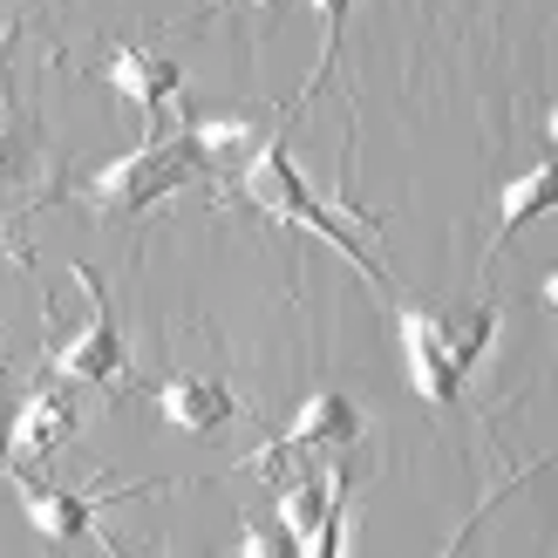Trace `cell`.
<instances>
[{
  "instance_id": "cell-1",
  "label": "cell",
  "mask_w": 558,
  "mask_h": 558,
  "mask_svg": "<svg viewBox=\"0 0 558 558\" xmlns=\"http://www.w3.org/2000/svg\"><path fill=\"white\" fill-rule=\"evenodd\" d=\"M396 333H402L409 388L423 402L450 409L463 396L470 368H477L497 341V306H484V300H470V306H402Z\"/></svg>"
},
{
  "instance_id": "cell-2",
  "label": "cell",
  "mask_w": 558,
  "mask_h": 558,
  "mask_svg": "<svg viewBox=\"0 0 558 558\" xmlns=\"http://www.w3.org/2000/svg\"><path fill=\"white\" fill-rule=\"evenodd\" d=\"M239 191H245V205H259L266 218H279V226H300V232H314L320 245H333L341 259H354L368 279H388L381 266H375V253L361 245L354 232H348V218L333 211L314 184H306V171L293 163V150L279 144V136H266V144L245 157V171H239Z\"/></svg>"
},
{
  "instance_id": "cell-3",
  "label": "cell",
  "mask_w": 558,
  "mask_h": 558,
  "mask_svg": "<svg viewBox=\"0 0 558 558\" xmlns=\"http://www.w3.org/2000/svg\"><path fill=\"white\" fill-rule=\"evenodd\" d=\"M198 171H205V150H198V136H191V117H184L171 136L150 130L130 157L102 163V171L82 184V198H89L102 218H136V211H150L157 198H171L178 184H191Z\"/></svg>"
},
{
  "instance_id": "cell-4",
  "label": "cell",
  "mask_w": 558,
  "mask_h": 558,
  "mask_svg": "<svg viewBox=\"0 0 558 558\" xmlns=\"http://www.w3.org/2000/svg\"><path fill=\"white\" fill-rule=\"evenodd\" d=\"M75 279H82V293H89V320H82L69 341H48V368L62 375V381L102 388V381L130 375V348H123V333H117V314H109L102 279H96L89 266H75Z\"/></svg>"
},
{
  "instance_id": "cell-5",
  "label": "cell",
  "mask_w": 558,
  "mask_h": 558,
  "mask_svg": "<svg viewBox=\"0 0 558 558\" xmlns=\"http://www.w3.org/2000/svg\"><path fill=\"white\" fill-rule=\"evenodd\" d=\"M348 442H361V409L341 396V388H314V396L300 402L293 423L253 457V470H279L287 457H320V463H333V450H348Z\"/></svg>"
},
{
  "instance_id": "cell-6",
  "label": "cell",
  "mask_w": 558,
  "mask_h": 558,
  "mask_svg": "<svg viewBox=\"0 0 558 558\" xmlns=\"http://www.w3.org/2000/svg\"><path fill=\"white\" fill-rule=\"evenodd\" d=\"M14 490H21V511L35 518V532L48 545H82V538H96V511L109 505L102 490H62V484H41L35 470H8Z\"/></svg>"
},
{
  "instance_id": "cell-7",
  "label": "cell",
  "mask_w": 558,
  "mask_h": 558,
  "mask_svg": "<svg viewBox=\"0 0 558 558\" xmlns=\"http://www.w3.org/2000/svg\"><path fill=\"white\" fill-rule=\"evenodd\" d=\"M102 82L144 109V123H150V130H163V109L178 102L184 69H178V62H163V54H150V48H136V41H123V48H109Z\"/></svg>"
},
{
  "instance_id": "cell-8",
  "label": "cell",
  "mask_w": 558,
  "mask_h": 558,
  "mask_svg": "<svg viewBox=\"0 0 558 558\" xmlns=\"http://www.w3.org/2000/svg\"><path fill=\"white\" fill-rule=\"evenodd\" d=\"M157 415L184 436H218L239 415V396H226V381L211 375H171L157 381Z\"/></svg>"
},
{
  "instance_id": "cell-9",
  "label": "cell",
  "mask_w": 558,
  "mask_h": 558,
  "mask_svg": "<svg viewBox=\"0 0 558 558\" xmlns=\"http://www.w3.org/2000/svg\"><path fill=\"white\" fill-rule=\"evenodd\" d=\"M75 429V409L62 388H35V396L21 402V415L8 423V450H14V470H35L62 450V436Z\"/></svg>"
},
{
  "instance_id": "cell-10",
  "label": "cell",
  "mask_w": 558,
  "mask_h": 558,
  "mask_svg": "<svg viewBox=\"0 0 558 558\" xmlns=\"http://www.w3.org/2000/svg\"><path fill=\"white\" fill-rule=\"evenodd\" d=\"M545 211H558V157H545V163H532V171H518L505 191H497V232H490V253H484V266L505 253V245L524 232V226H538Z\"/></svg>"
},
{
  "instance_id": "cell-11",
  "label": "cell",
  "mask_w": 558,
  "mask_h": 558,
  "mask_svg": "<svg viewBox=\"0 0 558 558\" xmlns=\"http://www.w3.org/2000/svg\"><path fill=\"white\" fill-rule=\"evenodd\" d=\"M232 558H306V545L279 524V511H245V532H239V551Z\"/></svg>"
},
{
  "instance_id": "cell-12",
  "label": "cell",
  "mask_w": 558,
  "mask_h": 558,
  "mask_svg": "<svg viewBox=\"0 0 558 558\" xmlns=\"http://www.w3.org/2000/svg\"><path fill=\"white\" fill-rule=\"evenodd\" d=\"M314 14H320V62H314V75H306V96H320L327 75H333V62H341V35H348L354 0H314Z\"/></svg>"
},
{
  "instance_id": "cell-13",
  "label": "cell",
  "mask_w": 558,
  "mask_h": 558,
  "mask_svg": "<svg viewBox=\"0 0 558 558\" xmlns=\"http://www.w3.org/2000/svg\"><path fill=\"white\" fill-rule=\"evenodd\" d=\"M538 470H545V463H524V470H511V477H505V484H497V490L484 497V505H477V511H470V518L457 524V545H450V551H442V558H463V545H470V538H477V524H484V518H490L497 505H505V497H511L518 484H532V477H538Z\"/></svg>"
},
{
  "instance_id": "cell-14",
  "label": "cell",
  "mask_w": 558,
  "mask_h": 558,
  "mask_svg": "<svg viewBox=\"0 0 558 558\" xmlns=\"http://www.w3.org/2000/svg\"><path fill=\"white\" fill-rule=\"evenodd\" d=\"M0 178H35V136L0 130Z\"/></svg>"
},
{
  "instance_id": "cell-15",
  "label": "cell",
  "mask_w": 558,
  "mask_h": 558,
  "mask_svg": "<svg viewBox=\"0 0 558 558\" xmlns=\"http://www.w3.org/2000/svg\"><path fill=\"white\" fill-rule=\"evenodd\" d=\"M538 300H545V306H551V314H558V266H551V272L538 279Z\"/></svg>"
},
{
  "instance_id": "cell-16",
  "label": "cell",
  "mask_w": 558,
  "mask_h": 558,
  "mask_svg": "<svg viewBox=\"0 0 558 558\" xmlns=\"http://www.w3.org/2000/svg\"><path fill=\"white\" fill-rule=\"evenodd\" d=\"M0 470H14V450H8V415H0Z\"/></svg>"
},
{
  "instance_id": "cell-17",
  "label": "cell",
  "mask_w": 558,
  "mask_h": 558,
  "mask_svg": "<svg viewBox=\"0 0 558 558\" xmlns=\"http://www.w3.org/2000/svg\"><path fill=\"white\" fill-rule=\"evenodd\" d=\"M0 96H8V35H0Z\"/></svg>"
},
{
  "instance_id": "cell-18",
  "label": "cell",
  "mask_w": 558,
  "mask_h": 558,
  "mask_svg": "<svg viewBox=\"0 0 558 558\" xmlns=\"http://www.w3.org/2000/svg\"><path fill=\"white\" fill-rule=\"evenodd\" d=\"M545 136H551V144H558V102H551V117H545Z\"/></svg>"
},
{
  "instance_id": "cell-19",
  "label": "cell",
  "mask_w": 558,
  "mask_h": 558,
  "mask_svg": "<svg viewBox=\"0 0 558 558\" xmlns=\"http://www.w3.org/2000/svg\"><path fill=\"white\" fill-rule=\"evenodd\" d=\"M245 8H279V0H245Z\"/></svg>"
}]
</instances>
